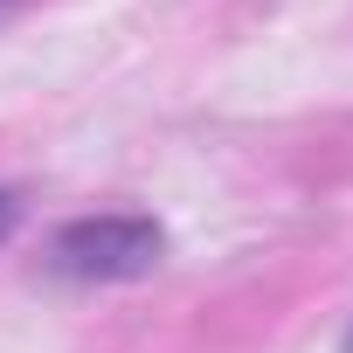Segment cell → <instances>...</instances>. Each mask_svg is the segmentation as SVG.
<instances>
[{
	"label": "cell",
	"mask_w": 353,
	"mask_h": 353,
	"mask_svg": "<svg viewBox=\"0 0 353 353\" xmlns=\"http://www.w3.org/2000/svg\"><path fill=\"white\" fill-rule=\"evenodd\" d=\"M166 263V222L139 215V208H111V215H77L49 236L42 270L56 284H139Z\"/></svg>",
	"instance_id": "6da1fadb"
},
{
	"label": "cell",
	"mask_w": 353,
	"mask_h": 353,
	"mask_svg": "<svg viewBox=\"0 0 353 353\" xmlns=\"http://www.w3.org/2000/svg\"><path fill=\"white\" fill-rule=\"evenodd\" d=\"M14 222H21V188H0V243L14 236Z\"/></svg>",
	"instance_id": "7a4b0ae2"
},
{
	"label": "cell",
	"mask_w": 353,
	"mask_h": 353,
	"mask_svg": "<svg viewBox=\"0 0 353 353\" xmlns=\"http://www.w3.org/2000/svg\"><path fill=\"white\" fill-rule=\"evenodd\" d=\"M339 353H353V325H346V332H339Z\"/></svg>",
	"instance_id": "277c9868"
},
{
	"label": "cell",
	"mask_w": 353,
	"mask_h": 353,
	"mask_svg": "<svg viewBox=\"0 0 353 353\" xmlns=\"http://www.w3.org/2000/svg\"><path fill=\"white\" fill-rule=\"evenodd\" d=\"M28 8V0H0V21H8V14H21Z\"/></svg>",
	"instance_id": "3957f363"
}]
</instances>
